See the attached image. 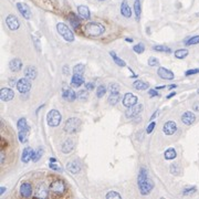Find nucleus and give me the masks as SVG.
Returning a JSON list of instances; mask_svg holds the SVG:
<instances>
[{"mask_svg": "<svg viewBox=\"0 0 199 199\" xmlns=\"http://www.w3.org/2000/svg\"><path fill=\"white\" fill-rule=\"evenodd\" d=\"M137 185H138L139 191L143 196H146L152 191L154 188V182L153 180H150L147 177V171L145 168H142L139 171L138 178H137Z\"/></svg>", "mask_w": 199, "mask_h": 199, "instance_id": "nucleus-1", "label": "nucleus"}, {"mask_svg": "<svg viewBox=\"0 0 199 199\" xmlns=\"http://www.w3.org/2000/svg\"><path fill=\"white\" fill-rule=\"evenodd\" d=\"M85 31L91 37H98L105 32V27L100 22H89L85 27Z\"/></svg>", "mask_w": 199, "mask_h": 199, "instance_id": "nucleus-2", "label": "nucleus"}, {"mask_svg": "<svg viewBox=\"0 0 199 199\" xmlns=\"http://www.w3.org/2000/svg\"><path fill=\"white\" fill-rule=\"evenodd\" d=\"M57 30H58L60 35L63 38L65 41H68V42H73V41H74V35H73V32L71 31V29L66 26L65 23L59 22L58 24H57Z\"/></svg>", "mask_w": 199, "mask_h": 199, "instance_id": "nucleus-3", "label": "nucleus"}, {"mask_svg": "<svg viewBox=\"0 0 199 199\" xmlns=\"http://www.w3.org/2000/svg\"><path fill=\"white\" fill-rule=\"evenodd\" d=\"M81 127V121L78 117H70L68 121L65 122L64 125V131L68 134H74V133L79 132Z\"/></svg>", "mask_w": 199, "mask_h": 199, "instance_id": "nucleus-4", "label": "nucleus"}, {"mask_svg": "<svg viewBox=\"0 0 199 199\" xmlns=\"http://www.w3.org/2000/svg\"><path fill=\"white\" fill-rule=\"evenodd\" d=\"M61 120H62V117H61L60 112L57 110H51L46 115V122H48L49 126L51 127L59 126L61 123Z\"/></svg>", "mask_w": 199, "mask_h": 199, "instance_id": "nucleus-5", "label": "nucleus"}, {"mask_svg": "<svg viewBox=\"0 0 199 199\" xmlns=\"http://www.w3.org/2000/svg\"><path fill=\"white\" fill-rule=\"evenodd\" d=\"M50 191H51L53 195H57V196H61L63 195L64 191H65V184H64L63 180L61 179H57L54 182H52L50 185Z\"/></svg>", "mask_w": 199, "mask_h": 199, "instance_id": "nucleus-6", "label": "nucleus"}, {"mask_svg": "<svg viewBox=\"0 0 199 199\" xmlns=\"http://www.w3.org/2000/svg\"><path fill=\"white\" fill-rule=\"evenodd\" d=\"M31 80H29L28 78H23L20 79L19 81L16 83V87H17V90L20 93H28L31 89Z\"/></svg>", "mask_w": 199, "mask_h": 199, "instance_id": "nucleus-7", "label": "nucleus"}, {"mask_svg": "<svg viewBox=\"0 0 199 199\" xmlns=\"http://www.w3.org/2000/svg\"><path fill=\"white\" fill-rule=\"evenodd\" d=\"M6 24L9 29L12 30V31H15V30L19 29V27H20V21L18 20V18L16 17V16L9 15V16H7V18H6Z\"/></svg>", "mask_w": 199, "mask_h": 199, "instance_id": "nucleus-8", "label": "nucleus"}, {"mask_svg": "<svg viewBox=\"0 0 199 199\" xmlns=\"http://www.w3.org/2000/svg\"><path fill=\"white\" fill-rule=\"evenodd\" d=\"M50 190V189H49ZM49 190H48V187H46V185L44 184H39L37 186L35 190V197L37 198H46V197L49 196Z\"/></svg>", "mask_w": 199, "mask_h": 199, "instance_id": "nucleus-9", "label": "nucleus"}, {"mask_svg": "<svg viewBox=\"0 0 199 199\" xmlns=\"http://www.w3.org/2000/svg\"><path fill=\"white\" fill-rule=\"evenodd\" d=\"M17 9L19 10V12L21 13V16H22L24 19H27V20H30L31 19V10H30V8L28 7V5H26V3L23 2H18L17 3Z\"/></svg>", "mask_w": 199, "mask_h": 199, "instance_id": "nucleus-10", "label": "nucleus"}, {"mask_svg": "<svg viewBox=\"0 0 199 199\" xmlns=\"http://www.w3.org/2000/svg\"><path fill=\"white\" fill-rule=\"evenodd\" d=\"M135 104H137V96L134 95L133 93H126L123 98V105L128 109V107L134 106Z\"/></svg>", "mask_w": 199, "mask_h": 199, "instance_id": "nucleus-11", "label": "nucleus"}, {"mask_svg": "<svg viewBox=\"0 0 199 199\" xmlns=\"http://www.w3.org/2000/svg\"><path fill=\"white\" fill-rule=\"evenodd\" d=\"M177 131V125L174 121H167L163 126V132L165 135H173Z\"/></svg>", "mask_w": 199, "mask_h": 199, "instance_id": "nucleus-12", "label": "nucleus"}, {"mask_svg": "<svg viewBox=\"0 0 199 199\" xmlns=\"http://www.w3.org/2000/svg\"><path fill=\"white\" fill-rule=\"evenodd\" d=\"M81 163L79 162L78 159H74V160H70L68 164H66V169L69 170L71 174H78L81 171Z\"/></svg>", "mask_w": 199, "mask_h": 199, "instance_id": "nucleus-13", "label": "nucleus"}, {"mask_svg": "<svg viewBox=\"0 0 199 199\" xmlns=\"http://www.w3.org/2000/svg\"><path fill=\"white\" fill-rule=\"evenodd\" d=\"M32 191H33V189H32V186L30 182H22L20 186V193L21 196L24 197V198H30V197L32 196Z\"/></svg>", "mask_w": 199, "mask_h": 199, "instance_id": "nucleus-14", "label": "nucleus"}, {"mask_svg": "<svg viewBox=\"0 0 199 199\" xmlns=\"http://www.w3.org/2000/svg\"><path fill=\"white\" fill-rule=\"evenodd\" d=\"M62 98L68 102H73L75 98H78V94H76L72 89L65 87V89H63V91H62Z\"/></svg>", "mask_w": 199, "mask_h": 199, "instance_id": "nucleus-15", "label": "nucleus"}, {"mask_svg": "<svg viewBox=\"0 0 199 199\" xmlns=\"http://www.w3.org/2000/svg\"><path fill=\"white\" fill-rule=\"evenodd\" d=\"M13 96H15V93H13V91L11 89L5 87V89H1V91H0V98L3 102L10 101V100L13 98Z\"/></svg>", "mask_w": 199, "mask_h": 199, "instance_id": "nucleus-16", "label": "nucleus"}, {"mask_svg": "<svg viewBox=\"0 0 199 199\" xmlns=\"http://www.w3.org/2000/svg\"><path fill=\"white\" fill-rule=\"evenodd\" d=\"M195 121H196V115L190 111L185 112L182 115V122L185 125H191L193 123H195Z\"/></svg>", "mask_w": 199, "mask_h": 199, "instance_id": "nucleus-17", "label": "nucleus"}, {"mask_svg": "<svg viewBox=\"0 0 199 199\" xmlns=\"http://www.w3.org/2000/svg\"><path fill=\"white\" fill-rule=\"evenodd\" d=\"M142 111H143V105L142 104H135L134 106L128 107V110L126 111V116L127 117H135Z\"/></svg>", "mask_w": 199, "mask_h": 199, "instance_id": "nucleus-18", "label": "nucleus"}, {"mask_svg": "<svg viewBox=\"0 0 199 199\" xmlns=\"http://www.w3.org/2000/svg\"><path fill=\"white\" fill-rule=\"evenodd\" d=\"M33 156H35V152H33V149H32L31 147H26L24 149H23L22 155H21V160H22L23 163L28 164V163L33 158Z\"/></svg>", "mask_w": 199, "mask_h": 199, "instance_id": "nucleus-19", "label": "nucleus"}, {"mask_svg": "<svg viewBox=\"0 0 199 199\" xmlns=\"http://www.w3.org/2000/svg\"><path fill=\"white\" fill-rule=\"evenodd\" d=\"M157 74H158L162 79H164V80H173V79L175 78L174 73L171 72L170 70L165 69V68H159V69L157 70Z\"/></svg>", "mask_w": 199, "mask_h": 199, "instance_id": "nucleus-20", "label": "nucleus"}, {"mask_svg": "<svg viewBox=\"0 0 199 199\" xmlns=\"http://www.w3.org/2000/svg\"><path fill=\"white\" fill-rule=\"evenodd\" d=\"M9 68H10V70H11L12 72H19L22 69V61L18 58L12 59L10 61V63H9Z\"/></svg>", "mask_w": 199, "mask_h": 199, "instance_id": "nucleus-21", "label": "nucleus"}, {"mask_svg": "<svg viewBox=\"0 0 199 199\" xmlns=\"http://www.w3.org/2000/svg\"><path fill=\"white\" fill-rule=\"evenodd\" d=\"M23 73H24V76H26V78H28L29 80H35V79L37 78V74H38L37 69H35L33 65L26 66V69H24Z\"/></svg>", "mask_w": 199, "mask_h": 199, "instance_id": "nucleus-22", "label": "nucleus"}, {"mask_svg": "<svg viewBox=\"0 0 199 199\" xmlns=\"http://www.w3.org/2000/svg\"><path fill=\"white\" fill-rule=\"evenodd\" d=\"M121 13L123 17L125 18H131L132 17V9L128 6V2L127 0H123L121 5Z\"/></svg>", "mask_w": 199, "mask_h": 199, "instance_id": "nucleus-23", "label": "nucleus"}, {"mask_svg": "<svg viewBox=\"0 0 199 199\" xmlns=\"http://www.w3.org/2000/svg\"><path fill=\"white\" fill-rule=\"evenodd\" d=\"M78 13H79V16L81 17V19H84V20H89L90 17H91L90 10L87 6H79L78 7Z\"/></svg>", "mask_w": 199, "mask_h": 199, "instance_id": "nucleus-24", "label": "nucleus"}, {"mask_svg": "<svg viewBox=\"0 0 199 199\" xmlns=\"http://www.w3.org/2000/svg\"><path fill=\"white\" fill-rule=\"evenodd\" d=\"M71 84L74 87H81L82 84H84V78L82 76V74H74L71 79Z\"/></svg>", "mask_w": 199, "mask_h": 199, "instance_id": "nucleus-25", "label": "nucleus"}, {"mask_svg": "<svg viewBox=\"0 0 199 199\" xmlns=\"http://www.w3.org/2000/svg\"><path fill=\"white\" fill-rule=\"evenodd\" d=\"M73 141L72 139H66L65 142L63 143V145H62V152H63L64 154H70L71 152L73 150Z\"/></svg>", "mask_w": 199, "mask_h": 199, "instance_id": "nucleus-26", "label": "nucleus"}, {"mask_svg": "<svg viewBox=\"0 0 199 199\" xmlns=\"http://www.w3.org/2000/svg\"><path fill=\"white\" fill-rule=\"evenodd\" d=\"M134 13H135L136 20L139 21V19H141V13H142L141 1H139V0H135V1H134Z\"/></svg>", "mask_w": 199, "mask_h": 199, "instance_id": "nucleus-27", "label": "nucleus"}, {"mask_svg": "<svg viewBox=\"0 0 199 199\" xmlns=\"http://www.w3.org/2000/svg\"><path fill=\"white\" fill-rule=\"evenodd\" d=\"M120 100H121V94H120V92L111 93V95L107 98V102H109V104H111V105H115V104H117V102L120 101Z\"/></svg>", "mask_w": 199, "mask_h": 199, "instance_id": "nucleus-28", "label": "nucleus"}, {"mask_svg": "<svg viewBox=\"0 0 199 199\" xmlns=\"http://www.w3.org/2000/svg\"><path fill=\"white\" fill-rule=\"evenodd\" d=\"M133 87H135L136 90L144 91V90H147L149 85H148L146 82H143V81H139V80H137V81H135L134 83H133Z\"/></svg>", "mask_w": 199, "mask_h": 199, "instance_id": "nucleus-29", "label": "nucleus"}, {"mask_svg": "<svg viewBox=\"0 0 199 199\" xmlns=\"http://www.w3.org/2000/svg\"><path fill=\"white\" fill-rule=\"evenodd\" d=\"M165 159H167V160H171V159H175L177 157V153L176 150L174 149V148H168L166 152H165Z\"/></svg>", "mask_w": 199, "mask_h": 199, "instance_id": "nucleus-30", "label": "nucleus"}, {"mask_svg": "<svg viewBox=\"0 0 199 199\" xmlns=\"http://www.w3.org/2000/svg\"><path fill=\"white\" fill-rule=\"evenodd\" d=\"M18 130L19 131H24V130H29V126L27 124V120L24 117H21L17 123Z\"/></svg>", "mask_w": 199, "mask_h": 199, "instance_id": "nucleus-31", "label": "nucleus"}, {"mask_svg": "<svg viewBox=\"0 0 199 199\" xmlns=\"http://www.w3.org/2000/svg\"><path fill=\"white\" fill-rule=\"evenodd\" d=\"M70 21H71V24H72V27L74 29H78L79 27H80V24H81L79 17H76L74 13H71V16H70Z\"/></svg>", "mask_w": 199, "mask_h": 199, "instance_id": "nucleus-32", "label": "nucleus"}, {"mask_svg": "<svg viewBox=\"0 0 199 199\" xmlns=\"http://www.w3.org/2000/svg\"><path fill=\"white\" fill-rule=\"evenodd\" d=\"M28 134H29V130H24V131H19L18 133V138L21 143H26L28 141Z\"/></svg>", "mask_w": 199, "mask_h": 199, "instance_id": "nucleus-33", "label": "nucleus"}, {"mask_svg": "<svg viewBox=\"0 0 199 199\" xmlns=\"http://www.w3.org/2000/svg\"><path fill=\"white\" fill-rule=\"evenodd\" d=\"M110 54L112 55L113 61H114V62H115V63L117 64L118 66H126V62H125L124 60H122L121 58H118V57L115 54V53H114V52H111Z\"/></svg>", "mask_w": 199, "mask_h": 199, "instance_id": "nucleus-34", "label": "nucleus"}, {"mask_svg": "<svg viewBox=\"0 0 199 199\" xmlns=\"http://www.w3.org/2000/svg\"><path fill=\"white\" fill-rule=\"evenodd\" d=\"M188 50L187 49H179L177 51H175V57L177 59H185L188 55Z\"/></svg>", "mask_w": 199, "mask_h": 199, "instance_id": "nucleus-35", "label": "nucleus"}, {"mask_svg": "<svg viewBox=\"0 0 199 199\" xmlns=\"http://www.w3.org/2000/svg\"><path fill=\"white\" fill-rule=\"evenodd\" d=\"M106 92H107V90H106V87H105V85H98V90H96V96H98V98H101L106 94Z\"/></svg>", "mask_w": 199, "mask_h": 199, "instance_id": "nucleus-36", "label": "nucleus"}, {"mask_svg": "<svg viewBox=\"0 0 199 199\" xmlns=\"http://www.w3.org/2000/svg\"><path fill=\"white\" fill-rule=\"evenodd\" d=\"M196 191H197L196 186H191V187L185 188L184 190H182V195H184V196H191V195H193Z\"/></svg>", "mask_w": 199, "mask_h": 199, "instance_id": "nucleus-37", "label": "nucleus"}, {"mask_svg": "<svg viewBox=\"0 0 199 199\" xmlns=\"http://www.w3.org/2000/svg\"><path fill=\"white\" fill-rule=\"evenodd\" d=\"M153 49L157 52H165V53H170L171 52V49L166 46H154Z\"/></svg>", "mask_w": 199, "mask_h": 199, "instance_id": "nucleus-38", "label": "nucleus"}, {"mask_svg": "<svg viewBox=\"0 0 199 199\" xmlns=\"http://www.w3.org/2000/svg\"><path fill=\"white\" fill-rule=\"evenodd\" d=\"M199 43V35H195V37L189 38L187 41H185L186 46H195V44Z\"/></svg>", "mask_w": 199, "mask_h": 199, "instance_id": "nucleus-39", "label": "nucleus"}, {"mask_svg": "<svg viewBox=\"0 0 199 199\" xmlns=\"http://www.w3.org/2000/svg\"><path fill=\"white\" fill-rule=\"evenodd\" d=\"M42 155H43V148L39 147L37 149V152H35V156H33L32 160H33L35 163H37L38 160H40V158L42 157Z\"/></svg>", "mask_w": 199, "mask_h": 199, "instance_id": "nucleus-40", "label": "nucleus"}, {"mask_svg": "<svg viewBox=\"0 0 199 199\" xmlns=\"http://www.w3.org/2000/svg\"><path fill=\"white\" fill-rule=\"evenodd\" d=\"M84 71H85V66L83 64H76L73 68V73L74 74H83Z\"/></svg>", "mask_w": 199, "mask_h": 199, "instance_id": "nucleus-41", "label": "nucleus"}, {"mask_svg": "<svg viewBox=\"0 0 199 199\" xmlns=\"http://www.w3.org/2000/svg\"><path fill=\"white\" fill-rule=\"evenodd\" d=\"M76 94H78V98L79 100H81V101H85V100H87V96H89L87 90H80Z\"/></svg>", "mask_w": 199, "mask_h": 199, "instance_id": "nucleus-42", "label": "nucleus"}, {"mask_svg": "<svg viewBox=\"0 0 199 199\" xmlns=\"http://www.w3.org/2000/svg\"><path fill=\"white\" fill-rule=\"evenodd\" d=\"M170 173L173 174V175H178L180 173V168H179L178 164L177 163H173V164L170 165Z\"/></svg>", "mask_w": 199, "mask_h": 199, "instance_id": "nucleus-43", "label": "nucleus"}, {"mask_svg": "<svg viewBox=\"0 0 199 199\" xmlns=\"http://www.w3.org/2000/svg\"><path fill=\"white\" fill-rule=\"evenodd\" d=\"M106 199H121V195L114 190H111L110 193H106Z\"/></svg>", "mask_w": 199, "mask_h": 199, "instance_id": "nucleus-44", "label": "nucleus"}, {"mask_svg": "<svg viewBox=\"0 0 199 199\" xmlns=\"http://www.w3.org/2000/svg\"><path fill=\"white\" fill-rule=\"evenodd\" d=\"M133 50H134V52H136V53L142 54V53L145 51V46L143 43H138V44H136V46H134Z\"/></svg>", "mask_w": 199, "mask_h": 199, "instance_id": "nucleus-45", "label": "nucleus"}, {"mask_svg": "<svg viewBox=\"0 0 199 199\" xmlns=\"http://www.w3.org/2000/svg\"><path fill=\"white\" fill-rule=\"evenodd\" d=\"M111 93H118L120 92V85L117 83H112L109 87Z\"/></svg>", "mask_w": 199, "mask_h": 199, "instance_id": "nucleus-46", "label": "nucleus"}, {"mask_svg": "<svg viewBox=\"0 0 199 199\" xmlns=\"http://www.w3.org/2000/svg\"><path fill=\"white\" fill-rule=\"evenodd\" d=\"M147 63H148V65H149V66H156V65H158L159 61H158V59L155 58V57H150V58L148 59Z\"/></svg>", "mask_w": 199, "mask_h": 199, "instance_id": "nucleus-47", "label": "nucleus"}, {"mask_svg": "<svg viewBox=\"0 0 199 199\" xmlns=\"http://www.w3.org/2000/svg\"><path fill=\"white\" fill-rule=\"evenodd\" d=\"M32 40H33V43H35V48L38 50V51L40 52L41 51V44H40L39 39H38L37 37H35V35H32Z\"/></svg>", "mask_w": 199, "mask_h": 199, "instance_id": "nucleus-48", "label": "nucleus"}, {"mask_svg": "<svg viewBox=\"0 0 199 199\" xmlns=\"http://www.w3.org/2000/svg\"><path fill=\"white\" fill-rule=\"evenodd\" d=\"M198 73H199V69H191L186 71L185 75H193V74H198Z\"/></svg>", "mask_w": 199, "mask_h": 199, "instance_id": "nucleus-49", "label": "nucleus"}, {"mask_svg": "<svg viewBox=\"0 0 199 199\" xmlns=\"http://www.w3.org/2000/svg\"><path fill=\"white\" fill-rule=\"evenodd\" d=\"M155 122H150V124L148 125L147 126V130H146V133H147V134H150V133L153 132L154 131V128H155Z\"/></svg>", "mask_w": 199, "mask_h": 199, "instance_id": "nucleus-50", "label": "nucleus"}, {"mask_svg": "<svg viewBox=\"0 0 199 199\" xmlns=\"http://www.w3.org/2000/svg\"><path fill=\"white\" fill-rule=\"evenodd\" d=\"M148 95H149L150 98H155V96H158L159 94L157 93L156 90H149V91H148Z\"/></svg>", "mask_w": 199, "mask_h": 199, "instance_id": "nucleus-51", "label": "nucleus"}, {"mask_svg": "<svg viewBox=\"0 0 199 199\" xmlns=\"http://www.w3.org/2000/svg\"><path fill=\"white\" fill-rule=\"evenodd\" d=\"M85 87H87V91H92L94 89V83L93 82H87V83H85Z\"/></svg>", "mask_w": 199, "mask_h": 199, "instance_id": "nucleus-52", "label": "nucleus"}, {"mask_svg": "<svg viewBox=\"0 0 199 199\" xmlns=\"http://www.w3.org/2000/svg\"><path fill=\"white\" fill-rule=\"evenodd\" d=\"M50 168H51V169H53V170H58V171H60L61 170V168L59 167L58 165H55V164H53V163H50Z\"/></svg>", "mask_w": 199, "mask_h": 199, "instance_id": "nucleus-53", "label": "nucleus"}, {"mask_svg": "<svg viewBox=\"0 0 199 199\" xmlns=\"http://www.w3.org/2000/svg\"><path fill=\"white\" fill-rule=\"evenodd\" d=\"M193 110L195 112H199V101H196L193 104Z\"/></svg>", "mask_w": 199, "mask_h": 199, "instance_id": "nucleus-54", "label": "nucleus"}, {"mask_svg": "<svg viewBox=\"0 0 199 199\" xmlns=\"http://www.w3.org/2000/svg\"><path fill=\"white\" fill-rule=\"evenodd\" d=\"M175 95H176V92H171L170 94H168V95L166 96V98H167V100H169V98H171L173 96H175Z\"/></svg>", "mask_w": 199, "mask_h": 199, "instance_id": "nucleus-55", "label": "nucleus"}, {"mask_svg": "<svg viewBox=\"0 0 199 199\" xmlns=\"http://www.w3.org/2000/svg\"><path fill=\"white\" fill-rule=\"evenodd\" d=\"M63 68H64V73H65V74H69V66L64 65Z\"/></svg>", "mask_w": 199, "mask_h": 199, "instance_id": "nucleus-56", "label": "nucleus"}, {"mask_svg": "<svg viewBox=\"0 0 199 199\" xmlns=\"http://www.w3.org/2000/svg\"><path fill=\"white\" fill-rule=\"evenodd\" d=\"M157 113H158V111H155V113H154L153 115H152V117H150V122H152V120H154V118L156 117V115H157Z\"/></svg>", "mask_w": 199, "mask_h": 199, "instance_id": "nucleus-57", "label": "nucleus"}, {"mask_svg": "<svg viewBox=\"0 0 199 199\" xmlns=\"http://www.w3.org/2000/svg\"><path fill=\"white\" fill-rule=\"evenodd\" d=\"M5 191H6V187H1V188H0V195H2Z\"/></svg>", "mask_w": 199, "mask_h": 199, "instance_id": "nucleus-58", "label": "nucleus"}, {"mask_svg": "<svg viewBox=\"0 0 199 199\" xmlns=\"http://www.w3.org/2000/svg\"><path fill=\"white\" fill-rule=\"evenodd\" d=\"M5 163V154L1 153V164H3Z\"/></svg>", "mask_w": 199, "mask_h": 199, "instance_id": "nucleus-59", "label": "nucleus"}, {"mask_svg": "<svg viewBox=\"0 0 199 199\" xmlns=\"http://www.w3.org/2000/svg\"><path fill=\"white\" fill-rule=\"evenodd\" d=\"M175 87H177V84H171V85H169V87H168V89H175Z\"/></svg>", "mask_w": 199, "mask_h": 199, "instance_id": "nucleus-60", "label": "nucleus"}, {"mask_svg": "<svg viewBox=\"0 0 199 199\" xmlns=\"http://www.w3.org/2000/svg\"><path fill=\"white\" fill-rule=\"evenodd\" d=\"M50 163H57V159H55L54 157H51V158H50Z\"/></svg>", "mask_w": 199, "mask_h": 199, "instance_id": "nucleus-61", "label": "nucleus"}, {"mask_svg": "<svg viewBox=\"0 0 199 199\" xmlns=\"http://www.w3.org/2000/svg\"><path fill=\"white\" fill-rule=\"evenodd\" d=\"M125 41H127V42H133V40L131 39V38H126V39H125Z\"/></svg>", "mask_w": 199, "mask_h": 199, "instance_id": "nucleus-62", "label": "nucleus"}, {"mask_svg": "<svg viewBox=\"0 0 199 199\" xmlns=\"http://www.w3.org/2000/svg\"><path fill=\"white\" fill-rule=\"evenodd\" d=\"M164 87H157L156 89H157V90H160V89H164Z\"/></svg>", "mask_w": 199, "mask_h": 199, "instance_id": "nucleus-63", "label": "nucleus"}, {"mask_svg": "<svg viewBox=\"0 0 199 199\" xmlns=\"http://www.w3.org/2000/svg\"><path fill=\"white\" fill-rule=\"evenodd\" d=\"M197 93H198V94H199V89H198V90H197Z\"/></svg>", "mask_w": 199, "mask_h": 199, "instance_id": "nucleus-64", "label": "nucleus"}]
</instances>
